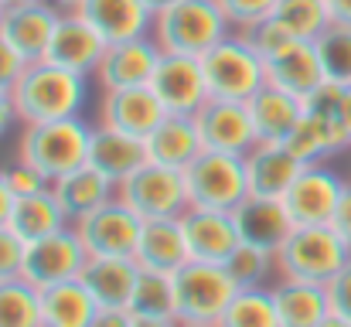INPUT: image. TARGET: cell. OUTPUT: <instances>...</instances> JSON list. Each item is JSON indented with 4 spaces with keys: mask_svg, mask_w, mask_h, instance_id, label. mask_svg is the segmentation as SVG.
Returning <instances> with one entry per match:
<instances>
[{
    "mask_svg": "<svg viewBox=\"0 0 351 327\" xmlns=\"http://www.w3.org/2000/svg\"><path fill=\"white\" fill-rule=\"evenodd\" d=\"M10 99H14L21 126L82 116V109L89 103V79L41 58L24 69V75L10 89Z\"/></svg>",
    "mask_w": 351,
    "mask_h": 327,
    "instance_id": "obj_1",
    "label": "cell"
},
{
    "mask_svg": "<svg viewBox=\"0 0 351 327\" xmlns=\"http://www.w3.org/2000/svg\"><path fill=\"white\" fill-rule=\"evenodd\" d=\"M229 34L232 24L226 21L215 0H174L164 10H157L150 24V38L157 41L160 51L191 55V58L208 55Z\"/></svg>",
    "mask_w": 351,
    "mask_h": 327,
    "instance_id": "obj_2",
    "label": "cell"
},
{
    "mask_svg": "<svg viewBox=\"0 0 351 327\" xmlns=\"http://www.w3.org/2000/svg\"><path fill=\"white\" fill-rule=\"evenodd\" d=\"M89 140H93V123H86L82 116L51 119V123H31V126H21L17 160L38 167L48 178V184H51V181H58L69 171L86 164Z\"/></svg>",
    "mask_w": 351,
    "mask_h": 327,
    "instance_id": "obj_3",
    "label": "cell"
},
{
    "mask_svg": "<svg viewBox=\"0 0 351 327\" xmlns=\"http://www.w3.org/2000/svg\"><path fill=\"white\" fill-rule=\"evenodd\" d=\"M351 263V249L331 225H293L276 249V276L328 287Z\"/></svg>",
    "mask_w": 351,
    "mask_h": 327,
    "instance_id": "obj_4",
    "label": "cell"
},
{
    "mask_svg": "<svg viewBox=\"0 0 351 327\" xmlns=\"http://www.w3.org/2000/svg\"><path fill=\"white\" fill-rule=\"evenodd\" d=\"M202 69H205V82H208L212 99L249 103L266 86L263 55L256 51L252 38L242 31H232L208 55H202Z\"/></svg>",
    "mask_w": 351,
    "mask_h": 327,
    "instance_id": "obj_5",
    "label": "cell"
},
{
    "mask_svg": "<svg viewBox=\"0 0 351 327\" xmlns=\"http://www.w3.org/2000/svg\"><path fill=\"white\" fill-rule=\"evenodd\" d=\"M239 293V283L219 263L188 259L174 273V317L178 324H219Z\"/></svg>",
    "mask_w": 351,
    "mask_h": 327,
    "instance_id": "obj_6",
    "label": "cell"
},
{
    "mask_svg": "<svg viewBox=\"0 0 351 327\" xmlns=\"http://www.w3.org/2000/svg\"><path fill=\"white\" fill-rule=\"evenodd\" d=\"M188 202L191 208H212V212H235L249 198L245 184V160L235 154L205 150L188 171Z\"/></svg>",
    "mask_w": 351,
    "mask_h": 327,
    "instance_id": "obj_7",
    "label": "cell"
},
{
    "mask_svg": "<svg viewBox=\"0 0 351 327\" xmlns=\"http://www.w3.org/2000/svg\"><path fill=\"white\" fill-rule=\"evenodd\" d=\"M117 198L126 202L143 221L154 218H181L191 202H188V184H184V171L174 167H160V164H143L136 174H130L117 188Z\"/></svg>",
    "mask_w": 351,
    "mask_h": 327,
    "instance_id": "obj_8",
    "label": "cell"
},
{
    "mask_svg": "<svg viewBox=\"0 0 351 327\" xmlns=\"http://www.w3.org/2000/svg\"><path fill=\"white\" fill-rule=\"evenodd\" d=\"M89 263V252L79 239V232L69 225L55 235H45L38 242H27L24 249V269L21 276L34 287V290H48L55 283H69L79 280L82 269Z\"/></svg>",
    "mask_w": 351,
    "mask_h": 327,
    "instance_id": "obj_9",
    "label": "cell"
},
{
    "mask_svg": "<svg viewBox=\"0 0 351 327\" xmlns=\"http://www.w3.org/2000/svg\"><path fill=\"white\" fill-rule=\"evenodd\" d=\"M147 86L160 99V106L167 112H174V116H195L212 99L202 58H191V55L160 51V62H157V69H154Z\"/></svg>",
    "mask_w": 351,
    "mask_h": 327,
    "instance_id": "obj_10",
    "label": "cell"
},
{
    "mask_svg": "<svg viewBox=\"0 0 351 327\" xmlns=\"http://www.w3.org/2000/svg\"><path fill=\"white\" fill-rule=\"evenodd\" d=\"M351 181H345L328 164H307L293 188L283 195V208L293 225H331L335 208Z\"/></svg>",
    "mask_w": 351,
    "mask_h": 327,
    "instance_id": "obj_11",
    "label": "cell"
},
{
    "mask_svg": "<svg viewBox=\"0 0 351 327\" xmlns=\"http://www.w3.org/2000/svg\"><path fill=\"white\" fill-rule=\"evenodd\" d=\"M72 228L79 232V239H82L89 256H130L133 259L143 218L136 215L126 202L113 198L103 208H96L86 218L72 221Z\"/></svg>",
    "mask_w": 351,
    "mask_h": 327,
    "instance_id": "obj_12",
    "label": "cell"
},
{
    "mask_svg": "<svg viewBox=\"0 0 351 327\" xmlns=\"http://www.w3.org/2000/svg\"><path fill=\"white\" fill-rule=\"evenodd\" d=\"M263 69H266V82L307 99L311 93H317L324 86V72L314 51V41H300V38H283L280 45H273L269 51H263Z\"/></svg>",
    "mask_w": 351,
    "mask_h": 327,
    "instance_id": "obj_13",
    "label": "cell"
},
{
    "mask_svg": "<svg viewBox=\"0 0 351 327\" xmlns=\"http://www.w3.org/2000/svg\"><path fill=\"white\" fill-rule=\"evenodd\" d=\"M58 17L62 10L48 0H27V3H10L3 7V17H0V38L31 65V62H41L48 45H51V34L58 27Z\"/></svg>",
    "mask_w": 351,
    "mask_h": 327,
    "instance_id": "obj_14",
    "label": "cell"
},
{
    "mask_svg": "<svg viewBox=\"0 0 351 327\" xmlns=\"http://www.w3.org/2000/svg\"><path fill=\"white\" fill-rule=\"evenodd\" d=\"M103 55H106V38L79 10H62L58 27L51 34V45L45 51V62L62 65L69 72H79V75L93 79Z\"/></svg>",
    "mask_w": 351,
    "mask_h": 327,
    "instance_id": "obj_15",
    "label": "cell"
},
{
    "mask_svg": "<svg viewBox=\"0 0 351 327\" xmlns=\"http://www.w3.org/2000/svg\"><path fill=\"white\" fill-rule=\"evenodd\" d=\"M195 123H198V133H202L205 150H219V154L245 157V154L259 143L256 126H252V116H249L245 103L208 99L205 106L195 112Z\"/></svg>",
    "mask_w": 351,
    "mask_h": 327,
    "instance_id": "obj_16",
    "label": "cell"
},
{
    "mask_svg": "<svg viewBox=\"0 0 351 327\" xmlns=\"http://www.w3.org/2000/svg\"><path fill=\"white\" fill-rule=\"evenodd\" d=\"M157 62H160V48H157V41L150 34L117 41V45H106V55L99 58V69H96L93 82L103 93L147 86L154 69H157Z\"/></svg>",
    "mask_w": 351,
    "mask_h": 327,
    "instance_id": "obj_17",
    "label": "cell"
},
{
    "mask_svg": "<svg viewBox=\"0 0 351 327\" xmlns=\"http://www.w3.org/2000/svg\"><path fill=\"white\" fill-rule=\"evenodd\" d=\"M164 116H167V109L160 106V99L150 93V86H133V89L103 93L96 123L113 126L119 133H130L136 140H147L160 126Z\"/></svg>",
    "mask_w": 351,
    "mask_h": 327,
    "instance_id": "obj_18",
    "label": "cell"
},
{
    "mask_svg": "<svg viewBox=\"0 0 351 327\" xmlns=\"http://www.w3.org/2000/svg\"><path fill=\"white\" fill-rule=\"evenodd\" d=\"M242 160H245L249 195L252 198H276V202H283V195L293 188V181L307 167L290 154L287 143H256Z\"/></svg>",
    "mask_w": 351,
    "mask_h": 327,
    "instance_id": "obj_19",
    "label": "cell"
},
{
    "mask_svg": "<svg viewBox=\"0 0 351 327\" xmlns=\"http://www.w3.org/2000/svg\"><path fill=\"white\" fill-rule=\"evenodd\" d=\"M181 232L188 242V256L198 263H219L239 249V232H235L232 212H212V208H188L181 215Z\"/></svg>",
    "mask_w": 351,
    "mask_h": 327,
    "instance_id": "obj_20",
    "label": "cell"
},
{
    "mask_svg": "<svg viewBox=\"0 0 351 327\" xmlns=\"http://www.w3.org/2000/svg\"><path fill=\"white\" fill-rule=\"evenodd\" d=\"M86 164L96 167L103 178H110L119 188L130 174H136L147 164V143L130 136V133H119L113 126L93 123V140H89Z\"/></svg>",
    "mask_w": 351,
    "mask_h": 327,
    "instance_id": "obj_21",
    "label": "cell"
},
{
    "mask_svg": "<svg viewBox=\"0 0 351 327\" xmlns=\"http://www.w3.org/2000/svg\"><path fill=\"white\" fill-rule=\"evenodd\" d=\"M143 143H147V160L150 164L174 167V171H188L205 154L195 116H174V112H167L160 119V126Z\"/></svg>",
    "mask_w": 351,
    "mask_h": 327,
    "instance_id": "obj_22",
    "label": "cell"
},
{
    "mask_svg": "<svg viewBox=\"0 0 351 327\" xmlns=\"http://www.w3.org/2000/svg\"><path fill=\"white\" fill-rule=\"evenodd\" d=\"M232 221L235 232H239V242L266 249V252H276L283 245V239L293 232V221L287 215L283 202H276V198H252L249 195L232 212Z\"/></svg>",
    "mask_w": 351,
    "mask_h": 327,
    "instance_id": "obj_23",
    "label": "cell"
},
{
    "mask_svg": "<svg viewBox=\"0 0 351 327\" xmlns=\"http://www.w3.org/2000/svg\"><path fill=\"white\" fill-rule=\"evenodd\" d=\"M79 14L106 38V45L150 34L154 10L143 0H86Z\"/></svg>",
    "mask_w": 351,
    "mask_h": 327,
    "instance_id": "obj_24",
    "label": "cell"
},
{
    "mask_svg": "<svg viewBox=\"0 0 351 327\" xmlns=\"http://www.w3.org/2000/svg\"><path fill=\"white\" fill-rule=\"evenodd\" d=\"M133 259H136L140 269L178 273V269L191 259V256H188L184 232H181V218H154V221H143Z\"/></svg>",
    "mask_w": 351,
    "mask_h": 327,
    "instance_id": "obj_25",
    "label": "cell"
},
{
    "mask_svg": "<svg viewBox=\"0 0 351 327\" xmlns=\"http://www.w3.org/2000/svg\"><path fill=\"white\" fill-rule=\"evenodd\" d=\"M245 109L252 116L259 143H287L290 133L297 130V123L304 119V99H297L269 82L245 103Z\"/></svg>",
    "mask_w": 351,
    "mask_h": 327,
    "instance_id": "obj_26",
    "label": "cell"
},
{
    "mask_svg": "<svg viewBox=\"0 0 351 327\" xmlns=\"http://www.w3.org/2000/svg\"><path fill=\"white\" fill-rule=\"evenodd\" d=\"M140 266L130 256H89L82 269V283L99 307H126L136 287Z\"/></svg>",
    "mask_w": 351,
    "mask_h": 327,
    "instance_id": "obj_27",
    "label": "cell"
},
{
    "mask_svg": "<svg viewBox=\"0 0 351 327\" xmlns=\"http://www.w3.org/2000/svg\"><path fill=\"white\" fill-rule=\"evenodd\" d=\"M51 195L58 198V205L69 215V221H79L89 212L103 208L106 202H113L117 198V184L110 178H103L96 167L82 164V167L69 171L65 178L51 181Z\"/></svg>",
    "mask_w": 351,
    "mask_h": 327,
    "instance_id": "obj_28",
    "label": "cell"
},
{
    "mask_svg": "<svg viewBox=\"0 0 351 327\" xmlns=\"http://www.w3.org/2000/svg\"><path fill=\"white\" fill-rule=\"evenodd\" d=\"M273 304L280 314V327H317L328 314V290L321 283H304V280H283L276 276Z\"/></svg>",
    "mask_w": 351,
    "mask_h": 327,
    "instance_id": "obj_29",
    "label": "cell"
},
{
    "mask_svg": "<svg viewBox=\"0 0 351 327\" xmlns=\"http://www.w3.org/2000/svg\"><path fill=\"white\" fill-rule=\"evenodd\" d=\"M72 221L62 212L58 198L51 195V184L38 195H21L14 198V208H10V218H7V228L27 245V242H38L45 235H55L62 228H69Z\"/></svg>",
    "mask_w": 351,
    "mask_h": 327,
    "instance_id": "obj_30",
    "label": "cell"
},
{
    "mask_svg": "<svg viewBox=\"0 0 351 327\" xmlns=\"http://www.w3.org/2000/svg\"><path fill=\"white\" fill-rule=\"evenodd\" d=\"M99 304L82 280L55 283L41 290V327H89Z\"/></svg>",
    "mask_w": 351,
    "mask_h": 327,
    "instance_id": "obj_31",
    "label": "cell"
},
{
    "mask_svg": "<svg viewBox=\"0 0 351 327\" xmlns=\"http://www.w3.org/2000/svg\"><path fill=\"white\" fill-rule=\"evenodd\" d=\"M126 311L147 321H178L174 317V273L140 269Z\"/></svg>",
    "mask_w": 351,
    "mask_h": 327,
    "instance_id": "obj_32",
    "label": "cell"
},
{
    "mask_svg": "<svg viewBox=\"0 0 351 327\" xmlns=\"http://www.w3.org/2000/svg\"><path fill=\"white\" fill-rule=\"evenodd\" d=\"M215 327H280V314L269 287H239Z\"/></svg>",
    "mask_w": 351,
    "mask_h": 327,
    "instance_id": "obj_33",
    "label": "cell"
},
{
    "mask_svg": "<svg viewBox=\"0 0 351 327\" xmlns=\"http://www.w3.org/2000/svg\"><path fill=\"white\" fill-rule=\"evenodd\" d=\"M269 21L287 38H300V41H314L331 24L324 0H280Z\"/></svg>",
    "mask_w": 351,
    "mask_h": 327,
    "instance_id": "obj_34",
    "label": "cell"
},
{
    "mask_svg": "<svg viewBox=\"0 0 351 327\" xmlns=\"http://www.w3.org/2000/svg\"><path fill=\"white\" fill-rule=\"evenodd\" d=\"M0 327H41V290L24 276L0 280Z\"/></svg>",
    "mask_w": 351,
    "mask_h": 327,
    "instance_id": "obj_35",
    "label": "cell"
},
{
    "mask_svg": "<svg viewBox=\"0 0 351 327\" xmlns=\"http://www.w3.org/2000/svg\"><path fill=\"white\" fill-rule=\"evenodd\" d=\"M314 51H317L324 82L351 86V27H345V24H328L314 38Z\"/></svg>",
    "mask_w": 351,
    "mask_h": 327,
    "instance_id": "obj_36",
    "label": "cell"
},
{
    "mask_svg": "<svg viewBox=\"0 0 351 327\" xmlns=\"http://www.w3.org/2000/svg\"><path fill=\"white\" fill-rule=\"evenodd\" d=\"M226 269L239 287H266V280L276 276V252L239 242V249L226 259Z\"/></svg>",
    "mask_w": 351,
    "mask_h": 327,
    "instance_id": "obj_37",
    "label": "cell"
},
{
    "mask_svg": "<svg viewBox=\"0 0 351 327\" xmlns=\"http://www.w3.org/2000/svg\"><path fill=\"white\" fill-rule=\"evenodd\" d=\"M215 3L222 7V14L232 24V31L249 34L252 27H259L263 21L273 17V10H276L280 0H215Z\"/></svg>",
    "mask_w": 351,
    "mask_h": 327,
    "instance_id": "obj_38",
    "label": "cell"
},
{
    "mask_svg": "<svg viewBox=\"0 0 351 327\" xmlns=\"http://www.w3.org/2000/svg\"><path fill=\"white\" fill-rule=\"evenodd\" d=\"M3 178H7V184H10V191H14L17 198H21V195H38V191L48 188V178H45L38 167L24 164V160H14L10 167H3Z\"/></svg>",
    "mask_w": 351,
    "mask_h": 327,
    "instance_id": "obj_39",
    "label": "cell"
},
{
    "mask_svg": "<svg viewBox=\"0 0 351 327\" xmlns=\"http://www.w3.org/2000/svg\"><path fill=\"white\" fill-rule=\"evenodd\" d=\"M24 242L3 225L0 228V280H14L24 269Z\"/></svg>",
    "mask_w": 351,
    "mask_h": 327,
    "instance_id": "obj_40",
    "label": "cell"
},
{
    "mask_svg": "<svg viewBox=\"0 0 351 327\" xmlns=\"http://www.w3.org/2000/svg\"><path fill=\"white\" fill-rule=\"evenodd\" d=\"M324 290H328V307H331V314L351 321V263L324 287Z\"/></svg>",
    "mask_w": 351,
    "mask_h": 327,
    "instance_id": "obj_41",
    "label": "cell"
},
{
    "mask_svg": "<svg viewBox=\"0 0 351 327\" xmlns=\"http://www.w3.org/2000/svg\"><path fill=\"white\" fill-rule=\"evenodd\" d=\"M24 69H27V62L0 38V93H10L17 86V79L24 75Z\"/></svg>",
    "mask_w": 351,
    "mask_h": 327,
    "instance_id": "obj_42",
    "label": "cell"
},
{
    "mask_svg": "<svg viewBox=\"0 0 351 327\" xmlns=\"http://www.w3.org/2000/svg\"><path fill=\"white\" fill-rule=\"evenodd\" d=\"M331 228L338 232V239L351 249V184L345 188V195H341V202H338V208H335Z\"/></svg>",
    "mask_w": 351,
    "mask_h": 327,
    "instance_id": "obj_43",
    "label": "cell"
},
{
    "mask_svg": "<svg viewBox=\"0 0 351 327\" xmlns=\"http://www.w3.org/2000/svg\"><path fill=\"white\" fill-rule=\"evenodd\" d=\"M89 327H133V314L126 307H99Z\"/></svg>",
    "mask_w": 351,
    "mask_h": 327,
    "instance_id": "obj_44",
    "label": "cell"
},
{
    "mask_svg": "<svg viewBox=\"0 0 351 327\" xmlns=\"http://www.w3.org/2000/svg\"><path fill=\"white\" fill-rule=\"evenodd\" d=\"M14 123H17V109H14V99H10V93H0V140L14 130Z\"/></svg>",
    "mask_w": 351,
    "mask_h": 327,
    "instance_id": "obj_45",
    "label": "cell"
},
{
    "mask_svg": "<svg viewBox=\"0 0 351 327\" xmlns=\"http://www.w3.org/2000/svg\"><path fill=\"white\" fill-rule=\"evenodd\" d=\"M324 7H328L331 24H345V27H351V0H324Z\"/></svg>",
    "mask_w": 351,
    "mask_h": 327,
    "instance_id": "obj_46",
    "label": "cell"
},
{
    "mask_svg": "<svg viewBox=\"0 0 351 327\" xmlns=\"http://www.w3.org/2000/svg\"><path fill=\"white\" fill-rule=\"evenodd\" d=\"M14 191H10V184H7V178H3V171H0V228L7 225V218H10V208H14Z\"/></svg>",
    "mask_w": 351,
    "mask_h": 327,
    "instance_id": "obj_47",
    "label": "cell"
},
{
    "mask_svg": "<svg viewBox=\"0 0 351 327\" xmlns=\"http://www.w3.org/2000/svg\"><path fill=\"white\" fill-rule=\"evenodd\" d=\"M133 327H178V321H147V317H133Z\"/></svg>",
    "mask_w": 351,
    "mask_h": 327,
    "instance_id": "obj_48",
    "label": "cell"
},
{
    "mask_svg": "<svg viewBox=\"0 0 351 327\" xmlns=\"http://www.w3.org/2000/svg\"><path fill=\"white\" fill-rule=\"evenodd\" d=\"M317 327H351V321H345V317H338V314H328L324 321Z\"/></svg>",
    "mask_w": 351,
    "mask_h": 327,
    "instance_id": "obj_49",
    "label": "cell"
},
{
    "mask_svg": "<svg viewBox=\"0 0 351 327\" xmlns=\"http://www.w3.org/2000/svg\"><path fill=\"white\" fill-rule=\"evenodd\" d=\"M48 3H55L58 10H79L86 0H48Z\"/></svg>",
    "mask_w": 351,
    "mask_h": 327,
    "instance_id": "obj_50",
    "label": "cell"
},
{
    "mask_svg": "<svg viewBox=\"0 0 351 327\" xmlns=\"http://www.w3.org/2000/svg\"><path fill=\"white\" fill-rule=\"evenodd\" d=\"M143 3H147V7H150V10L157 14V10H164L167 3H174V0H143Z\"/></svg>",
    "mask_w": 351,
    "mask_h": 327,
    "instance_id": "obj_51",
    "label": "cell"
},
{
    "mask_svg": "<svg viewBox=\"0 0 351 327\" xmlns=\"http://www.w3.org/2000/svg\"><path fill=\"white\" fill-rule=\"evenodd\" d=\"M3 7H10V3H27V0H0Z\"/></svg>",
    "mask_w": 351,
    "mask_h": 327,
    "instance_id": "obj_52",
    "label": "cell"
},
{
    "mask_svg": "<svg viewBox=\"0 0 351 327\" xmlns=\"http://www.w3.org/2000/svg\"><path fill=\"white\" fill-rule=\"evenodd\" d=\"M178 327H215V324H178Z\"/></svg>",
    "mask_w": 351,
    "mask_h": 327,
    "instance_id": "obj_53",
    "label": "cell"
},
{
    "mask_svg": "<svg viewBox=\"0 0 351 327\" xmlns=\"http://www.w3.org/2000/svg\"><path fill=\"white\" fill-rule=\"evenodd\" d=\"M0 17H3V3H0Z\"/></svg>",
    "mask_w": 351,
    "mask_h": 327,
    "instance_id": "obj_54",
    "label": "cell"
}]
</instances>
